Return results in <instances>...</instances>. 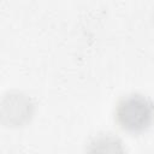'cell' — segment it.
I'll return each mask as SVG.
<instances>
[{
  "label": "cell",
  "instance_id": "cell-2",
  "mask_svg": "<svg viewBox=\"0 0 154 154\" xmlns=\"http://www.w3.org/2000/svg\"><path fill=\"white\" fill-rule=\"evenodd\" d=\"M35 111V103L29 95L19 90H10L2 95L0 117L7 126H22L26 124Z\"/></svg>",
  "mask_w": 154,
  "mask_h": 154
},
{
  "label": "cell",
  "instance_id": "cell-3",
  "mask_svg": "<svg viewBox=\"0 0 154 154\" xmlns=\"http://www.w3.org/2000/svg\"><path fill=\"white\" fill-rule=\"evenodd\" d=\"M87 154H126L123 141L111 132L95 135L87 146Z\"/></svg>",
  "mask_w": 154,
  "mask_h": 154
},
{
  "label": "cell",
  "instance_id": "cell-1",
  "mask_svg": "<svg viewBox=\"0 0 154 154\" xmlns=\"http://www.w3.org/2000/svg\"><path fill=\"white\" fill-rule=\"evenodd\" d=\"M114 118L126 131H143L154 120V102L141 93L126 94L118 100Z\"/></svg>",
  "mask_w": 154,
  "mask_h": 154
},
{
  "label": "cell",
  "instance_id": "cell-4",
  "mask_svg": "<svg viewBox=\"0 0 154 154\" xmlns=\"http://www.w3.org/2000/svg\"><path fill=\"white\" fill-rule=\"evenodd\" d=\"M152 18H153V23H154V8H153V13H152Z\"/></svg>",
  "mask_w": 154,
  "mask_h": 154
}]
</instances>
